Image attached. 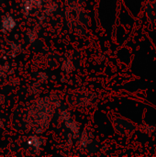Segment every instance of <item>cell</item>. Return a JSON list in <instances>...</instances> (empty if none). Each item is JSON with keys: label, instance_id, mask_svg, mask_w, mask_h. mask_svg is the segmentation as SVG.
<instances>
[{"label": "cell", "instance_id": "6da1fadb", "mask_svg": "<svg viewBox=\"0 0 156 157\" xmlns=\"http://www.w3.org/2000/svg\"><path fill=\"white\" fill-rule=\"evenodd\" d=\"M3 24H4V28H5V29H11L14 27V25H15L14 20H13L11 17H7V18H6V19L4 20Z\"/></svg>", "mask_w": 156, "mask_h": 157}]
</instances>
